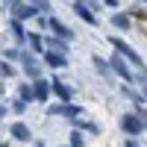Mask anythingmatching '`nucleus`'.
I'll return each instance as SVG.
<instances>
[{
	"instance_id": "obj_18",
	"label": "nucleus",
	"mask_w": 147,
	"mask_h": 147,
	"mask_svg": "<svg viewBox=\"0 0 147 147\" xmlns=\"http://www.w3.org/2000/svg\"><path fill=\"white\" fill-rule=\"evenodd\" d=\"M94 68H97V71H100V74H103V77H109V74H112V68H109V62H103V59H100V56H94Z\"/></svg>"
},
{
	"instance_id": "obj_12",
	"label": "nucleus",
	"mask_w": 147,
	"mask_h": 147,
	"mask_svg": "<svg viewBox=\"0 0 147 147\" xmlns=\"http://www.w3.org/2000/svg\"><path fill=\"white\" fill-rule=\"evenodd\" d=\"M41 56H44L47 68H65V65H68V59H65V56H59V53H47V50H44Z\"/></svg>"
},
{
	"instance_id": "obj_31",
	"label": "nucleus",
	"mask_w": 147,
	"mask_h": 147,
	"mask_svg": "<svg viewBox=\"0 0 147 147\" xmlns=\"http://www.w3.org/2000/svg\"><path fill=\"white\" fill-rule=\"evenodd\" d=\"M35 147H44V144H35Z\"/></svg>"
},
{
	"instance_id": "obj_24",
	"label": "nucleus",
	"mask_w": 147,
	"mask_h": 147,
	"mask_svg": "<svg viewBox=\"0 0 147 147\" xmlns=\"http://www.w3.org/2000/svg\"><path fill=\"white\" fill-rule=\"evenodd\" d=\"M138 80H141V82L147 85V68H138Z\"/></svg>"
},
{
	"instance_id": "obj_4",
	"label": "nucleus",
	"mask_w": 147,
	"mask_h": 147,
	"mask_svg": "<svg viewBox=\"0 0 147 147\" xmlns=\"http://www.w3.org/2000/svg\"><path fill=\"white\" fill-rule=\"evenodd\" d=\"M50 97H53V91H50V82L38 77V80L32 82V100H41V103H47Z\"/></svg>"
},
{
	"instance_id": "obj_32",
	"label": "nucleus",
	"mask_w": 147,
	"mask_h": 147,
	"mask_svg": "<svg viewBox=\"0 0 147 147\" xmlns=\"http://www.w3.org/2000/svg\"><path fill=\"white\" fill-rule=\"evenodd\" d=\"M144 127H147V121H144Z\"/></svg>"
},
{
	"instance_id": "obj_3",
	"label": "nucleus",
	"mask_w": 147,
	"mask_h": 147,
	"mask_svg": "<svg viewBox=\"0 0 147 147\" xmlns=\"http://www.w3.org/2000/svg\"><path fill=\"white\" fill-rule=\"evenodd\" d=\"M47 27H50V35H56V38H62V41H68V38H74V32H71V27H65L59 18H47Z\"/></svg>"
},
{
	"instance_id": "obj_1",
	"label": "nucleus",
	"mask_w": 147,
	"mask_h": 147,
	"mask_svg": "<svg viewBox=\"0 0 147 147\" xmlns=\"http://www.w3.org/2000/svg\"><path fill=\"white\" fill-rule=\"evenodd\" d=\"M112 47H115V53L121 56V59H124V62H132V65H138V68H144L141 65V56L136 53V50H132V47L124 41V38H118V35H112Z\"/></svg>"
},
{
	"instance_id": "obj_9",
	"label": "nucleus",
	"mask_w": 147,
	"mask_h": 147,
	"mask_svg": "<svg viewBox=\"0 0 147 147\" xmlns=\"http://www.w3.org/2000/svg\"><path fill=\"white\" fill-rule=\"evenodd\" d=\"M47 112H50V115H65V118H80V115H82V109H80V106H74V103H62V106H50Z\"/></svg>"
},
{
	"instance_id": "obj_26",
	"label": "nucleus",
	"mask_w": 147,
	"mask_h": 147,
	"mask_svg": "<svg viewBox=\"0 0 147 147\" xmlns=\"http://www.w3.org/2000/svg\"><path fill=\"white\" fill-rule=\"evenodd\" d=\"M103 3H106V6H118V0H103Z\"/></svg>"
},
{
	"instance_id": "obj_29",
	"label": "nucleus",
	"mask_w": 147,
	"mask_h": 147,
	"mask_svg": "<svg viewBox=\"0 0 147 147\" xmlns=\"http://www.w3.org/2000/svg\"><path fill=\"white\" fill-rule=\"evenodd\" d=\"M138 3H147V0H138Z\"/></svg>"
},
{
	"instance_id": "obj_28",
	"label": "nucleus",
	"mask_w": 147,
	"mask_h": 147,
	"mask_svg": "<svg viewBox=\"0 0 147 147\" xmlns=\"http://www.w3.org/2000/svg\"><path fill=\"white\" fill-rule=\"evenodd\" d=\"M141 97H144V100H147V85H144V91H141Z\"/></svg>"
},
{
	"instance_id": "obj_15",
	"label": "nucleus",
	"mask_w": 147,
	"mask_h": 147,
	"mask_svg": "<svg viewBox=\"0 0 147 147\" xmlns=\"http://www.w3.org/2000/svg\"><path fill=\"white\" fill-rule=\"evenodd\" d=\"M112 27H118V30H129V15H124V12H115Z\"/></svg>"
},
{
	"instance_id": "obj_5",
	"label": "nucleus",
	"mask_w": 147,
	"mask_h": 147,
	"mask_svg": "<svg viewBox=\"0 0 147 147\" xmlns=\"http://www.w3.org/2000/svg\"><path fill=\"white\" fill-rule=\"evenodd\" d=\"M50 91H53V97H59L62 103H71V97H74V88H68V85L59 80V77H53V82H50Z\"/></svg>"
},
{
	"instance_id": "obj_6",
	"label": "nucleus",
	"mask_w": 147,
	"mask_h": 147,
	"mask_svg": "<svg viewBox=\"0 0 147 147\" xmlns=\"http://www.w3.org/2000/svg\"><path fill=\"white\" fill-rule=\"evenodd\" d=\"M109 68H112V74H118V77L124 80V82H129L132 77H136V74H129V68H127V62H124V59H121L118 53L112 56V62H109Z\"/></svg>"
},
{
	"instance_id": "obj_2",
	"label": "nucleus",
	"mask_w": 147,
	"mask_h": 147,
	"mask_svg": "<svg viewBox=\"0 0 147 147\" xmlns=\"http://www.w3.org/2000/svg\"><path fill=\"white\" fill-rule=\"evenodd\" d=\"M121 129H124L127 136H138V132L144 129V121L138 115H124L121 118Z\"/></svg>"
},
{
	"instance_id": "obj_19",
	"label": "nucleus",
	"mask_w": 147,
	"mask_h": 147,
	"mask_svg": "<svg viewBox=\"0 0 147 147\" xmlns=\"http://www.w3.org/2000/svg\"><path fill=\"white\" fill-rule=\"evenodd\" d=\"M0 77H15V68H12V62H0Z\"/></svg>"
},
{
	"instance_id": "obj_10",
	"label": "nucleus",
	"mask_w": 147,
	"mask_h": 147,
	"mask_svg": "<svg viewBox=\"0 0 147 147\" xmlns=\"http://www.w3.org/2000/svg\"><path fill=\"white\" fill-rule=\"evenodd\" d=\"M21 65H24V71H27L30 74V77H35V80H38V62H35V59H32V53H21Z\"/></svg>"
},
{
	"instance_id": "obj_21",
	"label": "nucleus",
	"mask_w": 147,
	"mask_h": 147,
	"mask_svg": "<svg viewBox=\"0 0 147 147\" xmlns=\"http://www.w3.org/2000/svg\"><path fill=\"white\" fill-rule=\"evenodd\" d=\"M12 112H15V115H24V112H27V103H24V100H15V103H12Z\"/></svg>"
},
{
	"instance_id": "obj_27",
	"label": "nucleus",
	"mask_w": 147,
	"mask_h": 147,
	"mask_svg": "<svg viewBox=\"0 0 147 147\" xmlns=\"http://www.w3.org/2000/svg\"><path fill=\"white\" fill-rule=\"evenodd\" d=\"M3 115H6V106H3V103H0V118H3Z\"/></svg>"
},
{
	"instance_id": "obj_22",
	"label": "nucleus",
	"mask_w": 147,
	"mask_h": 147,
	"mask_svg": "<svg viewBox=\"0 0 147 147\" xmlns=\"http://www.w3.org/2000/svg\"><path fill=\"white\" fill-rule=\"evenodd\" d=\"M68 144H71V147H82V136H80L77 129L71 132V141H68Z\"/></svg>"
},
{
	"instance_id": "obj_8",
	"label": "nucleus",
	"mask_w": 147,
	"mask_h": 147,
	"mask_svg": "<svg viewBox=\"0 0 147 147\" xmlns=\"http://www.w3.org/2000/svg\"><path fill=\"white\" fill-rule=\"evenodd\" d=\"M71 6H74V12H77V15H80V18H82L85 24H91V27L97 24V15H94V12H91L88 6H85V0H74Z\"/></svg>"
},
{
	"instance_id": "obj_16",
	"label": "nucleus",
	"mask_w": 147,
	"mask_h": 147,
	"mask_svg": "<svg viewBox=\"0 0 147 147\" xmlns=\"http://www.w3.org/2000/svg\"><path fill=\"white\" fill-rule=\"evenodd\" d=\"M9 27H12V35H15L18 41H27V32H24V27H21V21H12Z\"/></svg>"
},
{
	"instance_id": "obj_7",
	"label": "nucleus",
	"mask_w": 147,
	"mask_h": 147,
	"mask_svg": "<svg viewBox=\"0 0 147 147\" xmlns=\"http://www.w3.org/2000/svg\"><path fill=\"white\" fill-rule=\"evenodd\" d=\"M44 50H47V53H59V56H65V53H68V41L56 38V35H44Z\"/></svg>"
},
{
	"instance_id": "obj_20",
	"label": "nucleus",
	"mask_w": 147,
	"mask_h": 147,
	"mask_svg": "<svg viewBox=\"0 0 147 147\" xmlns=\"http://www.w3.org/2000/svg\"><path fill=\"white\" fill-rule=\"evenodd\" d=\"M21 100H24V103L32 100V85H21Z\"/></svg>"
},
{
	"instance_id": "obj_25",
	"label": "nucleus",
	"mask_w": 147,
	"mask_h": 147,
	"mask_svg": "<svg viewBox=\"0 0 147 147\" xmlns=\"http://www.w3.org/2000/svg\"><path fill=\"white\" fill-rule=\"evenodd\" d=\"M127 147H138V141L136 138H127Z\"/></svg>"
},
{
	"instance_id": "obj_30",
	"label": "nucleus",
	"mask_w": 147,
	"mask_h": 147,
	"mask_svg": "<svg viewBox=\"0 0 147 147\" xmlns=\"http://www.w3.org/2000/svg\"><path fill=\"white\" fill-rule=\"evenodd\" d=\"M94 3H97V0H91V6H94Z\"/></svg>"
},
{
	"instance_id": "obj_13",
	"label": "nucleus",
	"mask_w": 147,
	"mask_h": 147,
	"mask_svg": "<svg viewBox=\"0 0 147 147\" xmlns=\"http://www.w3.org/2000/svg\"><path fill=\"white\" fill-rule=\"evenodd\" d=\"M12 138L15 141H30L32 136H30V127L27 124H12Z\"/></svg>"
},
{
	"instance_id": "obj_23",
	"label": "nucleus",
	"mask_w": 147,
	"mask_h": 147,
	"mask_svg": "<svg viewBox=\"0 0 147 147\" xmlns=\"http://www.w3.org/2000/svg\"><path fill=\"white\" fill-rule=\"evenodd\" d=\"M3 56H6V62H12V59H21V50H6Z\"/></svg>"
},
{
	"instance_id": "obj_11",
	"label": "nucleus",
	"mask_w": 147,
	"mask_h": 147,
	"mask_svg": "<svg viewBox=\"0 0 147 147\" xmlns=\"http://www.w3.org/2000/svg\"><path fill=\"white\" fill-rule=\"evenodd\" d=\"M27 18H38V12H35V6L18 3V6H15V21H27Z\"/></svg>"
},
{
	"instance_id": "obj_17",
	"label": "nucleus",
	"mask_w": 147,
	"mask_h": 147,
	"mask_svg": "<svg viewBox=\"0 0 147 147\" xmlns=\"http://www.w3.org/2000/svg\"><path fill=\"white\" fill-rule=\"evenodd\" d=\"M71 127H74V129H88V132H97V127H94V124H88V121H80V118H74V121H71Z\"/></svg>"
},
{
	"instance_id": "obj_14",
	"label": "nucleus",
	"mask_w": 147,
	"mask_h": 147,
	"mask_svg": "<svg viewBox=\"0 0 147 147\" xmlns=\"http://www.w3.org/2000/svg\"><path fill=\"white\" fill-rule=\"evenodd\" d=\"M27 44H30V50H32V53H44V38H41V35L27 32Z\"/></svg>"
}]
</instances>
